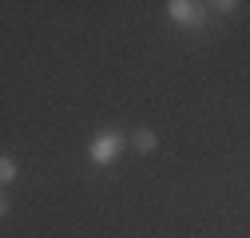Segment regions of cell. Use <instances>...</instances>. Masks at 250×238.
I'll return each instance as SVG.
<instances>
[{
  "mask_svg": "<svg viewBox=\"0 0 250 238\" xmlns=\"http://www.w3.org/2000/svg\"><path fill=\"white\" fill-rule=\"evenodd\" d=\"M210 8H214L218 16H230V12H234V8H242V4H238V0H214Z\"/></svg>",
  "mask_w": 250,
  "mask_h": 238,
  "instance_id": "cell-5",
  "label": "cell"
},
{
  "mask_svg": "<svg viewBox=\"0 0 250 238\" xmlns=\"http://www.w3.org/2000/svg\"><path fill=\"white\" fill-rule=\"evenodd\" d=\"M127 143L135 147V151H139V155H151V151H155V147H159V135H155L151 127H135V131L127 135Z\"/></svg>",
  "mask_w": 250,
  "mask_h": 238,
  "instance_id": "cell-3",
  "label": "cell"
},
{
  "mask_svg": "<svg viewBox=\"0 0 250 238\" xmlns=\"http://www.w3.org/2000/svg\"><path fill=\"white\" fill-rule=\"evenodd\" d=\"M123 143H127V135H123L119 127H104L96 139L87 143V163H96V167H111L123 151Z\"/></svg>",
  "mask_w": 250,
  "mask_h": 238,
  "instance_id": "cell-1",
  "label": "cell"
},
{
  "mask_svg": "<svg viewBox=\"0 0 250 238\" xmlns=\"http://www.w3.org/2000/svg\"><path fill=\"white\" fill-rule=\"evenodd\" d=\"M16 175H20V163L12 155H0V183H16Z\"/></svg>",
  "mask_w": 250,
  "mask_h": 238,
  "instance_id": "cell-4",
  "label": "cell"
},
{
  "mask_svg": "<svg viewBox=\"0 0 250 238\" xmlns=\"http://www.w3.org/2000/svg\"><path fill=\"white\" fill-rule=\"evenodd\" d=\"M167 16H171L179 28L199 32V28L210 20V4H199V0H167Z\"/></svg>",
  "mask_w": 250,
  "mask_h": 238,
  "instance_id": "cell-2",
  "label": "cell"
}]
</instances>
